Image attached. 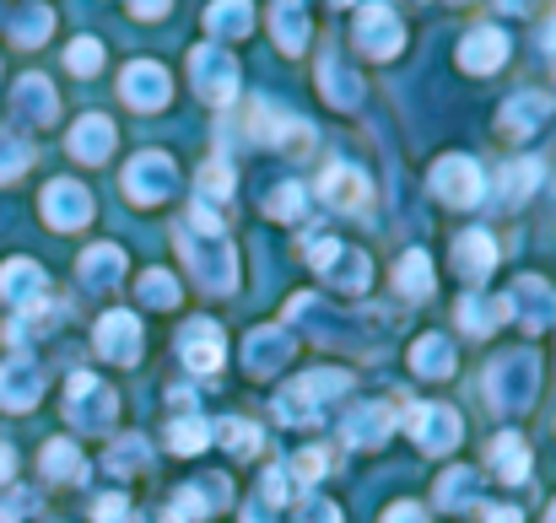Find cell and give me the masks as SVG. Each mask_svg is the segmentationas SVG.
<instances>
[{"label":"cell","instance_id":"obj_38","mask_svg":"<svg viewBox=\"0 0 556 523\" xmlns=\"http://www.w3.org/2000/svg\"><path fill=\"white\" fill-rule=\"evenodd\" d=\"M211 437H222L227 454H238V459L260 454V426H249V421H238V416H227L222 426H211Z\"/></svg>","mask_w":556,"mask_h":523},{"label":"cell","instance_id":"obj_47","mask_svg":"<svg viewBox=\"0 0 556 523\" xmlns=\"http://www.w3.org/2000/svg\"><path fill=\"white\" fill-rule=\"evenodd\" d=\"M92 519L98 523H141V513H136L119 492H109V497H98V502H92Z\"/></svg>","mask_w":556,"mask_h":523},{"label":"cell","instance_id":"obj_34","mask_svg":"<svg viewBox=\"0 0 556 523\" xmlns=\"http://www.w3.org/2000/svg\"><path fill=\"white\" fill-rule=\"evenodd\" d=\"M43 475L49 481H87V459L76 454V443L54 437V443H43Z\"/></svg>","mask_w":556,"mask_h":523},{"label":"cell","instance_id":"obj_28","mask_svg":"<svg viewBox=\"0 0 556 523\" xmlns=\"http://www.w3.org/2000/svg\"><path fill=\"white\" fill-rule=\"evenodd\" d=\"M319 87H325V98H330L336 109H357V103H363V81H357V71L341 65L336 54L319 60Z\"/></svg>","mask_w":556,"mask_h":523},{"label":"cell","instance_id":"obj_16","mask_svg":"<svg viewBox=\"0 0 556 523\" xmlns=\"http://www.w3.org/2000/svg\"><path fill=\"white\" fill-rule=\"evenodd\" d=\"M508 303V314L525 324V330H546L556 319V292L541 281V276H525V281H514V292L503 297Z\"/></svg>","mask_w":556,"mask_h":523},{"label":"cell","instance_id":"obj_10","mask_svg":"<svg viewBox=\"0 0 556 523\" xmlns=\"http://www.w3.org/2000/svg\"><path fill=\"white\" fill-rule=\"evenodd\" d=\"M174 183H179V174H174V163H168L163 152H141V157L125 168V194H130L136 205H157V200H168Z\"/></svg>","mask_w":556,"mask_h":523},{"label":"cell","instance_id":"obj_4","mask_svg":"<svg viewBox=\"0 0 556 523\" xmlns=\"http://www.w3.org/2000/svg\"><path fill=\"white\" fill-rule=\"evenodd\" d=\"M308 265H314L336 292H368V281H372L368 254L352 248V243H336V238H314V243H308Z\"/></svg>","mask_w":556,"mask_h":523},{"label":"cell","instance_id":"obj_12","mask_svg":"<svg viewBox=\"0 0 556 523\" xmlns=\"http://www.w3.org/2000/svg\"><path fill=\"white\" fill-rule=\"evenodd\" d=\"M400 43H405V27H400V16L389 11V5H363L357 11V49L372 54V60H394L400 54Z\"/></svg>","mask_w":556,"mask_h":523},{"label":"cell","instance_id":"obj_15","mask_svg":"<svg viewBox=\"0 0 556 523\" xmlns=\"http://www.w3.org/2000/svg\"><path fill=\"white\" fill-rule=\"evenodd\" d=\"M119 92H125V103L130 109H141V114H152V109H163L168 103V71L157 65V60H136V65H125V76H119Z\"/></svg>","mask_w":556,"mask_h":523},{"label":"cell","instance_id":"obj_18","mask_svg":"<svg viewBox=\"0 0 556 523\" xmlns=\"http://www.w3.org/2000/svg\"><path fill=\"white\" fill-rule=\"evenodd\" d=\"M38 394H43V378H38V361L33 356L0 361V410H33Z\"/></svg>","mask_w":556,"mask_h":523},{"label":"cell","instance_id":"obj_24","mask_svg":"<svg viewBox=\"0 0 556 523\" xmlns=\"http://www.w3.org/2000/svg\"><path fill=\"white\" fill-rule=\"evenodd\" d=\"M109 152H114V125H109L103 114L76 119V130H71V157H76V163H109Z\"/></svg>","mask_w":556,"mask_h":523},{"label":"cell","instance_id":"obj_56","mask_svg":"<svg viewBox=\"0 0 556 523\" xmlns=\"http://www.w3.org/2000/svg\"><path fill=\"white\" fill-rule=\"evenodd\" d=\"M503 5H508V11H525V5H530V0H503Z\"/></svg>","mask_w":556,"mask_h":523},{"label":"cell","instance_id":"obj_17","mask_svg":"<svg viewBox=\"0 0 556 523\" xmlns=\"http://www.w3.org/2000/svg\"><path fill=\"white\" fill-rule=\"evenodd\" d=\"M287 361H292L287 330H249V341H243V372L249 378H276Z\"/></svg>","mask_w":556,"mask_h":523},{"label":"cell","instance_id":"obj_27","mask_svg":"<svg viewBox=\"0 0 556 523\" xmlns=\"http://www.w3.org/2000/svg\"><path fill=\"white\" fill-rule=\"evenodd\" d=\"M486 459H492V470H497L508 486H525V481H530V443H525L519 432H503V437H492Z\"/></svg>","mask_w":556,"mask_h":523},{"label":"cell","instance_id":"obj_41","mask_svg":"<svg viewBox=\"0 0 556 523\" xmlns=\"http://www.w3.org/2000/svg\"><path fill=\"white\" fill-rule=\"evenodd\" d=\"M141 303L147 308H179V281L168 270H147L141 276Z\"/></svg>","mask_w":556,"mask_h":523},{"label":"cell","instance_id":"obj_31","mask_svg":"<svg viewBox=\"0 0 556 523\" xmlns=\"http://www.w3.org/2000/svg\"><path fill=\"white\" fill-rule=\"evenodd\" d=\"M546 114H552V98H546V92H519V98L503 103V130H508V136H530Z\"/></svg>","mask_w":556,"mask_h":523},{"label":"cell","instance_id":"obj_11","mask_svg":"<svg viewBox=\"0 0 556 523\" xmlns=\"http://www.w3.org/2000/svg\"><path fill=\"white\" fill-rule=\"evenodd\" d=\"M0 303H11L16 314H33L49 303V276L33 259H5L0 265Z\"/></svg>","mask_w":556,"mask_h":523},{"label":"cell","instance_id":"obj_46","mask_svg":"<svg viewBox=\"0 0 556 523\" xmlns=\"http://www.w3.org/2000/svg\"><path fill=\"white\" fill-rule=\"evenodd\" d=\"M303 211H308V194H303L298 183H281V189L270 194V216H276V221H303Z\"/></svg>","mask_w":556,"mask_h":523},{"label":"cell","instance_id":"obj_14","mask_svg":"<svg viewBox=\"0 0 556 523\" xmlns=\"http://www.w3.org/2000/svg\"><path fill=\"white\" fill-rule=\"evenodd\" d=\"M98 356H109V361H119V367H130V361H141V319L136 314H125V308H114V314H103L98 319Z\"/></svg>","mask_w":556,"mask_h":523},{"label":"cell","instance_id":"obj_2","mask_svg":"<svg viewBox=\"0 0 556 523\" xmlns=\"http://www.w3.org/2000/svg\"><path fill=\"white\" fill-rule=\"evenodd\" d=\"M346 388H352V378H346V372H330V367L303 372V378H292V383L276 394V416H281L287 426H314V421L325 416V405H330V399H341Z\"/></svg>","mask_w":556,"mask_h":523},{"label":"cell","instance_id":"obj_52","mask_svg":"<svg viewBox=\"0 0 556 523\" xmlns=\"http://www.w3.org/2000/svg\"><path fill=\"white\" fill-rule=\"evenodd\" d=\"M243 523H276L270 519V502H265V497H254V502L243 508Z\"/></svg>","mask_w":556,"mask_h":523},{"label":"cell","instance_id":"obj_49","mask_svg":"<svg viewBox=\"0 0 556 523\" xmlns=\"http://www.w3.org/2000/svg\"><path fill=\"white\" fill-rule=\"evenodd\" d=\"M292 523H341V508H336V502H325V497H308V502L298 508V519Z\"/></svg>","mask_w":556,"mask_h":523},{"label":"cell","instance_id":"obj_35","mask_svg":"<svg viewBox=\"0 0 556 523\" xmlns=\"http://www.w3.org/2000/svg\"><path fill=\"white\" fill-rule=\"evenodd\" d=\"M49 27H54V11H49V5H22V11L11 16V43L33 49V43L49 38Z\"/></svg>","mask_w":556,"mask_h":523},{"label":"cell","instance_id":"obj_13","mask_svg":"<svg viewBox=\"0 0 556 523\" xmlns=\"http://www.w3.org/2000/svg\"><path fill=\"white\" fill-rule=\"evenodd\" d=\"M179 356H185V367L194 372V378H211V372L227 361V341H222V330H216V324L189 319L185 330H179Z\"/></svg>","mask_w":556,"mask_h":523},{"label":"cell","instance_id":"obj_33","mask_svg":"<svg viewBox=\"0 0 556 523\" xmlns=\"http://www.w3.org/2000/svg\"><path fill=\"white\" fill-rule=\"evenodd\" d=\"M497 319H508V303H503V297L486 303V297L465 292V303H459V324H465V335H492Z\"/></svg>","mask_w":556,"mask_h":523},{"label":"cell","instance_id":"obj_26","mask_svg":"<svg viewBox=\"0 0 556 523\" xmlns=\"http://www.w3.org/2000/svg\"><path fill=\"white\" fill-rule=\"evenodd\" d=\"M11 103H16V114L33 119V125H49V119L60 114V98H54L49 76H22L16 92H11Z\"/></svg>","mask_w":556,"mask_h":523},{"label":"cell","instance_id":"obj_9","mask_svg":"<svg viewBox=\"0 0 556 523\" xmlns=\"http://www.w3.org/2000/svg\"><path fill=\"white\" fill-rule=\"evenodd\" d=\"M43 221H49L54 232L87 227V221H92V194H87L76 178H54V183L43 189Z\"/></svg>","mask_w":556,"mask_h":523},{"label":"cell","instance_id":"obj_6","mask_svg":"<svg viewBox=\"0 0 556 523\" xmlns=\"http://www.w3.org/2000/svg\"><path fill=\"white\" fill-rule=\"evenodd\" d=\"M189 76H194V92L205 103H216V109H227L238 98V60L227 49H216V43L189 49Z\"/></svg>","mask_w":556,"mask_h":523},{"label":"cell","instance_id":"obj_55","mask_svg":"<svg viewBox=\"0 0 556 523\" xmlns=\"http://www.w3.org/2000/svg\"><path fill=\"white\" fill-rule=\"evenodd\" d=\"M481 513H486V523H525L519 508H481Z\"/></svg>","mask_w":556,"mask_h":523},{"label":"cell","instance_id":"obj_19","mask_svg":"<svg viewBox=\"0 0 556 523\" xmlns=\"http://www.w3.org/2000/svg\"><path fill=\"white\" fill-rule=\"evenodd\" d=\"M232 497V486H227V475H200V481H189L174 492V508H168V519H211L222 502Z\"/></svg>","mask_w":556,"mask_h":523},{"label":"cell","instance_id":"obj_7","mask_svg":"<svg viewBox=\"0 0 556 523\" xmlns=\"http://www.w3.org/2000/svg\"><path fill=\"white\" fill-rule=\"evenodd\" d=\"M427 183H432V194L443 205H481V194H486V178H481L476 157H443V163H432Z\"/></svg>","mask_w":556,"mask_h":523},{"label":"cell","instance_id":"obj_30","mask_svg":"<svg viewBox=\"0 0 556 523\" xmlns=\"http://www.w3.org/2000/svg\"><path fill=\"white\" fill-rule=\"evenodd\" d=\"M270 27H276V43L287 54H303L308 49V11H303V0H276Z\"/></svg>","mask_w":556,"mask_h":523},{"label":"cell","instance_id":"obj_53","mask_svg":"<svg viewBox=\"0 0 556 523\" xmlns=\"http://www.w3.org/2000/svg\"><path fill=\"white\" fill-rule=\"evenodd\" d=\"M168 5H174V0H130V11H136V16H163Z\"/></svg>","mask_w":556,"mask_h":523},{"label":"cell","instance_id":"obj_37","mask_svg":"<svg viewBox=\"0 0 556 523\" xmlns=\"http://www.w3.org/2000/svg\"><path fill=\"white\" fill-rule=\"evenodd\" d=\"M535 183H541V163H535V157L508 163V168H503V178H497V189H503V200H508V205H519Z\"/></svg>","mask_w":556,"mask_h":523},{"label":"cell","instance_id":"obj_5","mask_svg":"<svg viewBox=\"0 0 556 523\" xmlns=\"http://www.w3.org/2000/svg\"><path fill=\"white\" fill-rule=\"evenodd\" d=\"M65 416H71L81 432H103V426L119 416V394H114L103 378H92V372H71V378H65Z\"/></svg>","mask_w":556,"mask_h":523},{"label":"cell","instance_id":"obj_43","mask_svg":"<svg viewBox=\"0 0 556 523\" xmlns=\"http://www.w3.org/2000/svg\"><path fill=\"white\" fill-rule=\"evenodd\" d=\"M476 497V475L465 470V464H454L443 481H438V508H459V502H470Z\"/></svg>","mask_w":556,"mask_h":523},{"label":"cell","instance_id":"obj_20","mask_svg":"<svg viewBox=\"0 0 556 523\" xmlns=\"http://www.w3.org/2000/svg\"><path fill=\"white\" fill-rule=\"evenodd\" d=\"M503 60H508V33H503V27H470V33H465L459 65H465L470 76H492Z\"/></svg>","mask_w":556,"mask_h":523},{"label":"cell","instance_id":"obj_48","mask_svg":"<svg viewBox=\"0 0 556 523\" xmlns=\"http://www.w3.org/2000/svg\"><path fill=\"white\" fill-rule=\"evenodd\" d=\"M27 163H33L27 141H22V136H0V178H16Z\"/></svg>","mask_w":556,"mask_h":523},{"label":"cell","instance_id":"obj_25","mask_svg":"<svg viewBox=\"0 0 556 523\" xmlns=\"http://www.w3.org/2000/svg\"><path fill=\"white\" fill-rule=\"evenodd\" d=\"M454 265H459V276H465V281H486V276H492V265H497V238H492L486 227L465 232V238H459V248H454Z\"/></svg>","mask_w":556,"mask_h":523},{"label":"cell","instance_id":"obj_54","mask_svg":"<svg viewBox=\"0 0 556 523\" xmlns=\"http://www.w3.org/2000/svg\"><path fill=\"white\" fill-rule=\"evenodd\" d=\"M11 475H16V448L0 443V481H11Z\"/></svg>","mask_w":556,"mask_h":523},{"label":"cell","instance_id":"obj_23","mask_svg":"<svg viewBox=\"0 0 556 523\" xmlns=\"http://www.w3.org/2000/svg\"><path fill=\"white\" fill-rule=\"evenodd\" d=\"M319 194L330 200V205H341V211H363L372 194V183L363 168H352V163H336V168H325L319 178Z\"/></svg>","mask_w":556,"mask_h":523},{"label":"cell","instance_id":"obj_22","mask_svg":"<svg viewBox=\"0 0 556 523\" xmlns=\"http://www.w3.org/2000/svg\"><path fill=\"white\" fill-rule=\"evenodd\" d=\"M119 276H125V248L119 243H92L81 254V265H76V281L87 292H109V286H119Z\"/></svg>","mask_w":556,"mask_h":523},{"label":"cell","instance_id":"obj_36","mask_svg":"<svg viewBox=\"0 0 556 523\" xmlns=\"http://www.w3.org/2000/svg\"><path fill=\"white\" fill-rule=\"evenodd\" d=\"M394 286H400L405 297H427V292H432V259H427L421 248H410V254L394 265Z\"/></svg>","mask_w":556,"mask_h":523},{"label":"cell","instance_id":"obj_32","mask_svg":"<svg viewBox=\"0 0 556 523\" xmlns=\"http://www.w3.org/2000/svg\"><path fill=\"white\" fill-rule=\"evenodd\" d=\"M205 27H211L216 38H243V33L254 27V5H249V0H211V5H205Z\"/></svg>","mask_w":556,"mask_h":523},{"label":"cell","instance_id":"obj_21","mask_svg":"<svg viewBox=\"0 0 556 523\" xmlns=\"http://www.w3.org/2000/svg\"><path fill=\"white\" fill-rule=\"evenodd\" d=\"M341 432H346V443L352 448H383L389 443V432H394V405H357L346 421H341Z\"/></svg>","mask_w":556,"mask_h":523},{"label":"cell","instance_id":"obj_44","mask_svg":"<svg viewBox=\"0 0 556 523\" xmlns=\"http://www.w3.org/2000/svg\"><path fill=\"white\" fill-rule=\"evenodd\" d=\"M330 475V448H303L298 459H292V470H287V481H303V486H314V481H325Z\"/></svg>","mask_w":556,"mask_h":523},{"label":"cell","instance_id":"obj_29","mask_svg":"<svg viewBox=\"0 0 556 523\" xmlns=\"http://www.w3.org/2000/svg\"><path fill=\"white\" fill-rule=\"evenodd\" d=\"M410 372L416 378H454V341L448 335H421L410 346Z\"/></svg>","mask_w":556,"mask_h":523},{"label":"cell","instance_id":"obj_51","mask_svg":"<svg viewBox=\"0 0 556 523\" xmlns=\"http://www.w3.org/2000/svg\"><path fill=\"white\" fill-rule=\"evenodd\" d=\"M383 523H427V519H421V508L400 502V508H389V513H383Z\"/></svg>","mask_w":556,"mask_h":523},{"label":"cell","instance_id":"obj_58","mask_svg":"<svg viewBox=\"0 0 556 523\" xmlns=\"http://www.w3.org/2000/svg\"><path fill=\"white\" fill-rule=\"evenodd\" d=\"M336 5H357V0H336Z\"/></svg>","mask_w":556,"mask_h":523},{"label":"cell","instance_id":"obj_57","mask_svg":"<svg viewBox=\"0 0 556 523\" xmlns=\"http://www.w3.org/2000/svg\"><path fill=\"white\" fill-rule=\"evenodd\" d=\"M546 523H556V502H552V513H546Z\"/></svg>","mask_w":556,"mask_h":523},{"label":"cell","instance_id":"obj_40","mask_svg":"<svg viewBox=\"0 0 556 523\" xmlns=\"http://www.w3.org/2000/svg\"><path fill=\"white\" fill-rule=\"evenodd\" d=\"M147 459H152V443H147V437H119V443L109 448V470H114V475H136Z\"/></svg>","mask_w":556,"mask_h":523},{"label":"cell","instance_id":"obj_42","mask_svg":"<svg viewBox=\"0 0 556 523\" xmlns=\"http://www.w3.org/2000/svg\"><path fill=\"white\" fill-rule=\"evenodd\" d=\"M227 194H232V168H227V157H211L200 168V200L205 205H222Z\"/></svg>","mask_w":556,"mask_h":523},{"label":"cell","instance_id":"obj_45","mask_svg":"<svg viewBox=\"0 0 556 523\" xmlns=\"http://www.w3.org/2000/svg\"><path fill=\"white\" fill-rule=\"evenodd\" d=\"M65 65H71L76 76H98V71H103V43H98V38H76V43L65 49Z\"/></svg>","mask_w":556,"mask_h":523},{"label":"cell","instance_id":"obj_1","mask_svg":"<svg viewBox=\"0 0 556 523\" xmlns=\"http://www.w3.org/2000/svg\"><path fill=\"white\" fill-rule=\"evenodd\" d=\"M174 243H179V254H185L189 276H194L205 292L227 297V292L238 286V254L227 248L222 232H200V227L179 221V227H174Z\"/></svg>","mask_w":556,"mask_h":523},{"label":"cell","instance_id":"obj_8","mask_svg":"<svg viewBox=\"0 0 556 523\" xmlns=\"http://www.w3.org/2000/svg\"><path fill=\"white\" fill-rule=\"evenodd\" d=\"M405 426H410V437H416L421 454H448V448H459V437H465V421H459L448 405H416Z\"/></svg>","mask_w":556,"mask_h":523},{"label":"cell","instance_id":"obj_50","mask_svg":"<svg viewBox=\"0 0 556 523\" xmlns=\"http://www.w3.org/2000/svg\"><path fill=\"white\" fill-rule=\"evenodd\" d=\"M33 508H38L33 492H11V497H0V523H22Z\"/></svg>","mask_w":556,"mask_h":523},{"label":"cell","instance_id":"obj_3","mask_svg":"<svg viewBox=\"0 0 556 523\" xmlns=\"http://www.w3.org/2000/svg\"><path fill=\"white\" fill-rule=\"evenodd\" d=\"M535 388H541V356L535 350H508L486 372V394H492L497 410H525L535 399Z\"/></svg>","mask_w":556,"mask_h":523},{"label":"cell","instance_id":"obj_39","mask_svg":"<svg viewBox=\"0 0 556 523\" xmlns=\"http://www.w3.org/2000/svg\"><path fill=\"white\" fill-rule=\"evenodd\" d=\"M205 443H211L205 416H179V421L168 426V448H174V454H200Z\"/></svg>","mask_w":556,"mask_h":523}]
</instances>
